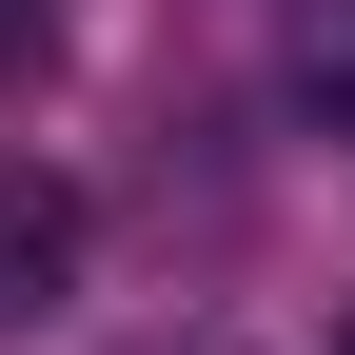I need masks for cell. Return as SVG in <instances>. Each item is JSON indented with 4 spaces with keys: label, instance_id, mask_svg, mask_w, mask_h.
<instances>
[{
    "label": "cell",
    "instance_id": "1",
    "mask_svg": "<svg viewBox=\"0 0 355 355\" xmlns=\"http://www.w3.org/2000/svg\"><path fill=\"white\" fill-rule=\"evenodd\" d=\"M79 257H99V217H79V178H40V158H0V336H40L79 296Z\"/></svg>",
    "mask_w": 355,
    "mask_h": 355
},
{
    "label": "cell",
    "instance_id": "2",
    "mask_svg": "<svg viewBox=\"0 0 355 355\" xmlns=\"http://www.w3.org/2000/svg\"><path fill=\"white\" fill-rule=\"evenodd\" d=\"M277 99L316 139H355V0H277Z\"/></svg>",
    "mask_w": 355,
    "mask_h": 355
},
{
    "label": "cell",
    "instance_id": "3",
    "mask_svg": "<svg viewBox=\"0 0 355 355\" xmlns=\"http://www.w3.org/2000/svg\"><path fill=\"white\" fill-rule=\"evenodd\" d=\"M40 60H60V0H0V99H20Z\"/></svg>",
    "mask_w": 355,
    "mask_h": 355
},
{
    "label": "cell",
    "instance_id": "4",
    "mask_svg": "<svg viewBox=\"0 0 355 355\" xmlns=\"http://www.w3.org/2000/svg\"><path fill=\"white\" fill-rule=\"evenodd\" d=\"M139 355H257V336H237V316H178V336H139Z\"/></svg>",
    "mask_w": 355,
    "mask_h": 355
},
{
    "label": "cell",
    "instance_id": "5",
    "mask_svg": "<svg viewBox=\"0 0 355 355\" xmlns=\"http://www.w3.org/2000/svg\"><path fill=\"white\" fill-rule=\"evenodd\" d=\"M336 355H355V316H336Z\"/></svg>",
    "mask_w": 355,
    "mask_h": 355
}]
</instances>
